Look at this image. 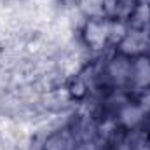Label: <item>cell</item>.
I'll return each mask as SVG.
<instances>
[{
  "label": "cell",
  "mask_w": 150,
  "mask_h": 150,
  "mask_svg": "<svg viewBox=\"0 0 150 150\" xmlns=\"http://www.w3.org/2000/svg\"><path fill=\"white\" fill-rule=\"evenodd\" d=\"M82 40L91 51H105L110 45V19L108 18H87L82 25Z\"/></svg>",
  "instance_id": "obj_1"
},
{
  "label": "cell",
  "mask_w": 150,
  "mask_h": 150,
  "mask_svg": "<svg viewBox=\"0 0 150 150\" xmlns=\"http://www.w3.org/2000/svg\"><path fill=\"white\" fill-rule=\"evenodd\" d=\"M127 87L136 93H149L150 91V54H140L131 58V70Z\"/></svg>",
  "instance_id": "obj_2"
}]
</instances>
